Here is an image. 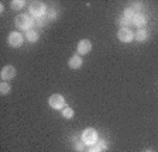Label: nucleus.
<instances>
[{
	"label": "nucleus",
	"instance_id": "obj_1",
	"mask_svg": "<svg viewBox=\"0 0 158 152\" xmlns=\"http://www.w3.org/2000/svg\"><path fill=\"white\" fill-rule=\"evenodd\" d=\"M14 23H16L17 28H20V30H23V31H28V30L33 28V26L35 24V21H34L28 14H19V16L16 17Z\"/></svg>",
	"mask_w": 158,
	"mask_h": 152
},
{
	"label": "nucleus",
	"instance_id": "obj_2",
	"mask_svg": "<svg viewBox=\"0 0 158 152\" xmlns=\"http://www.w3.org/2000/svg\"><path fill=\"white\" fill-rule=\"evenodd\" d=\"M82 141L85 145H89V146H93L98 144V132H96L95 128H86L82 134Z\"/></svg>",
	"mask_w": 158,
	"mask_h": 152
},
{
	"label": "nucleus",
	"instance_id": "obj_3",
	"mask_svg": "<svg viewBox=\"0 0 158 152\" xmlns=\"http://www.w3.org/2000/svg\"><path fill=\"white\" fill-rule=\"evenodd\" d=\"M45 13H47V7L43 2H33L30 4V14L34 16L35 18L45 16Z\"/></svg>",
	"mask_w": 158,
	"mask_h": 152
},
{
	"label": "nucleus",
	"instance_id": "obj_4",
	"mask_svg": "<svg viewBox=\"0 0 158 152\" xmlns=\"http://www.w3.org/2000/svg\"><path fill=\"white\" fill-rule=\"evenodd\" d=\"M48 104H49V107L54 109V110H62L64 107H65V99H64L62 94L55 93V94H52V96H49Z\"/></svg>",
	"mask_w": 158,
	"mask_h": 152
},
{
	"label": "nucleus",
	"instance_id": "obj_5",
	"mask_svg": "<svg viewBox=\"0 0 158 152\" xmlns=\"http://www.w3.org/2000/svg\"><path fill=\"white\" fill-rule=\"evenodd\" d=\"M23 42H24V38L19 31H11V33L9 34V37H7V44H9L10 46H13V48L21 46Z\"/></svg>",
	"mask_w": 158,
	"mask_h": 152
},
{
	"label": "nucleus",
	"instance_id": "obj_6",
	"mask_svg": "<svg viewBox=\"0 0 158 152\" xmlns=\"http://www.w3.org/2000/svg\"><path fill=\"white\" fill-rule=\"evenodd\" d=\"M117 38L120 42L128 44L134 40V34H133V31L130 30V28H120L117 33Z\"/></svg>",
	"mask_w": 158,
	"mask_h": 152
},
{
	"label": "nucleus",
	"instance_id": "obj_7",
	"mask_svg": "<svg viewBox=\"0 0 158 152\" xmlns=\"http://www.w3.org/2000/svg\"><path fill=\"white\" fill-rule=\"evenodd\" d=\"M16 75H17V70H16V68H14V66H11V65H6L3 69H2V73H0L2 79H3L4 82H6V80L13 79Z\"/></svg>",
	"mask_w": 158,
	"mask_h": 152
},
{
	"label": "nucleus",
	"instance_id": "obj_8",
	"mask_svg": "<svg viewBox=\"0 0 158 152\" xmlns=\"http://www.w3.org/2000/svg\"><path fill=\"white\" fill-rule=\"evenodd\" d=\"M92 50V42L89 40H81L78 44V55H86Z\"/></svg>",
	"mask_w": 158,
	"mask_h": 152
},
{
	"label": "nucleus",
	"instance_id": "obj_9",
	"mask_svg": "<svg viewBox=\"0 0 158 152\" xmlns=\"http://www.w3.org/2000/svg\"><path fill=\"white\" fill-rule=\"evenodd\" d=\"M68 65H69V68H71V69H79V68H82L83 61H82V58H81V55L71 56V58H69V61H68Z\"/></svg>",
	"mask_w": 158,
	"mask_h": 152
},
{
	"label": "nucleus",
	"instance_id": "obj_10",
	"mask_svg": "<svg viewBox=\"0 0 158 152\" xmlns=\"http://www.w3.org/2000/svg\"><path fill=\"white\" fill-rule=\"evenodd\" d=\"M133 24H134V26H137L138 28H143V27L147 24V17H145L144 14H141V13L135 14L134 18H133Z\"/></svg>",
	"mask_w": 158,
	"mask_h": 152
},
{
	"label": "nucleus",
	"instance_id": "obj_11",
	"mask_svg": "<svg viewBox=\"0 0 158 152\" xmlns=\"http://www.w3.org/2000/svg\"><path fill=\"white\" fill-rule=\"evenodd\" d=\"M135 40L138 41V42H144V41L148 40V37H150V34H148V31L145 30V28H140V30H137V33H135Z\"/></svg>",
	"mask_w": 158,
	"mask_h": 152
},
{
	"label": "nucleus",
	"instance_id": "obj_12",
	"mask_svg": "<svg viewBox=\"0 0 158 152\" xmlns=\"http://www.w3.org/2000/svg\"><path fill=\"white\" fill-rule=\"evenodd\" d=\"M26 38L30 42H37V41H38V33H37L34 28H31V30L26 31Z\"/></svg>",
	"mask_w": 158,
	"mask_h": 152
},
{
	"label": "nucleus",
	"instance_id": "obj_13",
	"mask_svg": "<svg viewBox=\"0 0 158 152\" xmlns=\"http://www.w3.org/2000/svg\"><path fill=\"white\" fill-rule=\"evenodd\" d=\"M73 114H75V113H73V110L71 109V107H64L62 109V117L64 118L71 120L73 117Z\"/></svg>",
	"mask_w": 158,
	"mask_h": 152
},
{
	"label": "nucleus",
	"instance_id": "obj_14",
	"mask_svg": "<svg viewBox=\"0 0 158 152\" xmlns=\"http://www.w3.org/2000/svg\"><path fill=\"white\" fill-rule=\"evenodd\" d=\"M24 6H26L24 0H13V2H11V9H13V10H21Z\"/></svg>",
	"mask_w": 158,
	"mask_h": 152
},
{
	"label": "nucleus",
	"instance_id": "obj_15",
	"mask_svg": "<svg viewBox=\"0 0 158 152\" xmlns=\"http://www.w3.org/2000/svg\"><path fill=\"white\" fill-rule=\"evenodd\" d=\"M135 14H138V13H135L133 9H130V7H127L124 10V13H123V17H126V18H128V20H131L133 21V18H134V16Z\"/></svg>",
	"mask_w": 158,
	"mask_h": 152
},
{
	"label": "nucleus",
	"instance_id": "obj_16",
	"mask_svg": "<svg viewBox=\"0 0 158 152\" xmlns=\"http://www.w3.org/2000/svg\"><path fill=\"white\" fill-rule=\"evenodd\" d=\"M48 17L47 16H43V17H38V18H35V24L38 27H44V26H47L48 24Z\"/></svg>",
	"mask_w": 158,
	"mask_h": 152
},
{
	"label": "nucleus",
	"instance_id": "obj_17",
	"mask_svg": "<svg viewBox=\"0 0 158 152\" xmlns=\"http://www.w3.org/2000/svg\"><path fill=\"white\" fill-rule=\"evenodd\" d=\"M0 93H2L3 96L10 93V85L7 82H2V85H0Z\"/></svg>",
	"mask_w": 158,
	"mask_h": 152
},
{
	"label": "nucleus",
	"instance_id": "obj_18",
	"mask_svg": "<svg viewBox=\"0 0 158 152\" xmlns=\"http://www.w3.org/2000/svg\"><path fill=\"white\" fill-rule=\"evenodd\" d=\"M45 16L48 17V20H55L56 17H58V11H56L55 9H48Z\"/></svg>",
	"mask_w": 158,
	"mask_h": 152
},
{
	"label": "nucleus",
	"instance_id": "obj_19",
	"mask_svg": "<svg viewBox=\"0 0 158 152\" xmlns=\"http://www.w3.org/2000/svg\"><path fill=\"white\" fill-rule=\"evenodd\" d=\"M141 6H143L141 2H131V3H130V9H133L135 13H138V10L141 9Z\"/></svg>",
	"mask_w": 158,
	"mask_h": 152
},
{
	"label": "nucleus",
	"instance_id": "obj_20",
	"mask_svg": "<svg viewBox=\"0 0 158 152\" xmlns=\"http://www.w3.org/2000/svg\"><path fill=\"white\" fill-rule=\"evenodd\" d=\"M130 24H133L131 20H128L126 17H122V18H120V26H122V28H127Z\"/></svg>",
	"mask_w": 158,
	"mask_h": 152
},
{
	"label": "nucleus",
	"instance_id": "obj_21",
	"mask_svg": "<svg viewBox=\"0 0 158 152\" xmlns=\"http://www.w3.org/2000/svg\"><path fill=\"white\" fill-rule=\"evenodd\" d=\"M88 152H103V149L100 148V146H99L98 144H96V145L90 146V148H89V151H88Z\"/></svg>",
	"mask_w": 158,
	"mask_h": 152
},
{
	"label": "nucleus",
	"instance_id": "obj_22",
	"mask_svg": "<svg viewBox=\"0 0 158 152\" xmlns=\"http://www.w3.org/2000/svg\"><path fill=\"white\" fill-rule=\"evenodd\" d=\"M98 145L100 146V148H102L103 151H105V149L107 148V144H106V141H103V139H102V141H98Z\"/></svg>",
	"mask_w": 158,
	"mask_h": 152
},
{
	"label": "nucleus",
	"instance_id": "obj_23",
	"mask_svg": "<svg viewBox=\"0 0 158 152\" xmlns=\"http://www.w3.org/2000/svg\"><path fill=\"white\" fill-rule=\"evenodd\" d=\"M75 149H76V151H82V149H83V141L75 144Z\"/></svg>",
	"mask_w": 158,
	"mask_h": 152
},
{
	"label": "nucleus",
	"instance_id": "obj_24",
	"mask_svg": "<svg viewBox=\"0 0 158 152\" xmlns=\"http://www.w3.org/2000/svg\"><path fill=\"white\" fill-rule=\"evenodd\" d=\"M144 152H154V151H151V149H147V151H144Z\"/></svg>",
	"mask_w": 158,
	"mask_h": 152
}]
</instances>
